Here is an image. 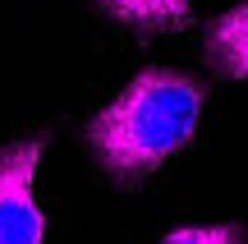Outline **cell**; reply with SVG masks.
Wrapping results in <instances>:
<instances>
[{"label":"cell","instance_id":"5","mask_svg":"<svg viewBox=\"0 0 248 244\" xmlns=\"http://www.w3.org/2000/svg\"><path fill=\"white\" fill-rule=\"evenodd\" d=\"M161 244H244V230L234 221H221V226H184V230H170Z\"/></svg>","mask_w":248,"mask_h":244},{"label":"cell","instance_id":"2","mask_svg":"<svg viewBox=\"0 0 248 244\" xmlns=\"http://www.w3.org/2000/svg\"><path fill=\"white\" fill-rule=\"evenodd\" d=\"M46 157V138L0 147V244H42L46 217L37 208V171Z\"/></svg>","mask_w":248,"mask_h":244},{"label":"cell","instance_id":"3","mask_svg":"<svg viewBox=\"0 0 248 244\" xmlns=\"http://www.w3.org/2000/svg\"><path fill=\"white\" fill-rule=\"evenodd\" d=\"M207 51H212L216 69L230 79H248V0L225 9L212 28H207Z\"/></svg>","mask_w":248,"mask_h":244},{"label":"cell","instance_id":"1","mask_svg":"<svg viewBox=\"0 0 248 244\" xmlns=\"http://www.w3.org/2000/svg\"><path fill=\"white\" fill-rule=\"evenodd\" d=\"M202 120V88L179 69H142L115 101L92 115L88 147L110 180H142L161 171Z\"/></svg>","mask_w":248,"mask_h":244},{"label":"cell","instance_id":"4","mask_svg":"<svg viewBox=\"0 0 248 244\" xmlns=\"http://www.w3.org/2000/svg\"><path fill=\"white\" fill-rule=\"evenodd\" d=\"M97 5L133 33H175L188 23V0H97Z\"/></svg>","mask_w":248,"mask_h":244}]
</instances>
